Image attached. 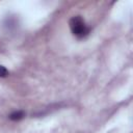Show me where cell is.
<instances>
[{
  "label": "cell",
  "mask_w": 133,
  "mask_h": 133,
  "mask_svg": "<svg viewBox=\"0 0 133 133\" xmlns=\"http://www.w3.org/2000/svg\"><path fill=\"white\" fill-rule=\"evenodd\" d=\"M24 116H25V112L22 111V110H18V111L12 112V113L9 115V118H10L11 121H20V119H22Z\"/></svg>",
  "instance_id": "2"
},
{
  "label": "cell",
  "mask_w": 133,
  "mask_h": 133,
  "mask_svg": "<svg viewBox=\"0 0 133 133\" xmlns=\"http://www.w3.org/2000/svg\"><path fill=\"white\" fill-rule=\"evenodd\" d=\"M69 26L73 35L77 38H83L90 32L89 27L86 25L85 21L81 16H74L69 21Z\"/></svg>",
  "instance_id": "1"
},
{
  "label": "cell",
  "mask_w": 133,
  "mask_h": 133,
  "mask_svg": "<svg viewBox=\"0 0 133 133\" xmlns=\"http://www.w3.org/2000/svg\"><path fill=\"white\" fill-rule=\"evenodd\" d=\"M8 76V71L5 66L3 65H0V77L1 78H4V77H7Z\"/></svg>",
  "instance_id": "3"
}]
</instances>
